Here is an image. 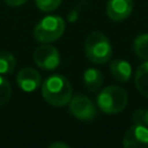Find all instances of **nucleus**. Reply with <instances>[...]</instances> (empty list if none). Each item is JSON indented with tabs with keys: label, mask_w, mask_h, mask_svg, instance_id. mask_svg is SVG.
<instances>
[{
	"label": "nucleus",
	"mask_w": 148,
	"mask_h": 148,
	"mask_svg": "<svg viewBox=\"0 0 148 148\" xmlns=\"http://www.w3.org/2000/svg\"><path fill=\"white\" fill-rule=\"evenodd\" d=\"M42 95L49 104L53 106H64L68 104L73 97V89L65 76L53 74L46 77L43 82Z\"/></svg>",
	"instance_id": "nucleus-1"
},
{
	"label": "nucleus",
	"mask_w": 148,
	"mask_h": 148,
	"mask_svg": "<svg viewBox=\"0 0 148 148\" xmlns=\"http://www.w3.org/2000/svg\"><path fill=\"white\" fill-rule=\"evenodd\" d=\"M145 111L146 110L138 109V110H135L132 113V121H133V124H139V125H145L146 126V123H145Z\"/></svg>",
	"instance_id": "nucleus-17"
},
{
	"label": "nucleus",
	"mask_w": 148,
	"mask_h": 148,
	"mask_svg": "<svg viewBox=\"0 0 148 148\" xmlns=\"http://www.w3.org/2000/svg\"><path fill=\"white\" fill-rule=\"evenodd\" d=\"M134 83L139 92L148 97V60L138 67L135 72Z\"/></svg>",
	"instance_id": "nucleus-12"
},
{
	"label": "nucleus",
	"mask_w": 148,
	"mask_h": 148,
	"mask_svg": "<svg viewBox=\"0 0 148 148\" xmlns=\"http://www.w3.org/2000/svg\"><path fill=\"white\" fill-rule=\"evenodd\" d=\"M16 59L9 52H0V74H10L15 69Z\"/></svg>",
	"instance_id": "nucleus-14"
},
{
	"label": "nucleus",
	"mask_w": 148,
	"mask_h": 148,
	"mask_svg": "<svg viewBox=\"0 0 148 148\" xmlns=\"http://www.w3.org/2000/svg\"><path fill=\"white\" fill-rule=\"evenodd\" d=\"M133 10V0H109L106 3V15L112 21L127 18Z\"/></svg>",
	"instance_id": "nucleus-8"
},
{
	"label": "nucleus",
	"mask_w": 148,
	"mask_h": 148,
	"mask_svg": "<svg viewBox=\"0 0 148 148\" xmlns=\"http://www.w3.org/2000/svg\"><path fill=\"white\" fill-rule=\"evenodd\" d=\"M123 146L125 148H148V127L133 124L124 134Z\"/></svg>",
	"instance_id": "nucleus-7"
},
{
	"label": "nucleus",
	"mask_w": 148,
	"mask_h": 148,
	"mask_svg": "<svg viewBox=\"0 0 148 148\" xmlns=\"http://www.w3.org/2000/svg\"><path fill=\"white\" fill-rule=\"evenodd\" d=\"M34 61L36 65L46 71L56 69L60 64V54L59 51L46 43L38 46L34 52Z\"/></svg>",
	"instance_id": "nucleus-5"
},
{
	"label": "nucleus",
	"mask_w": 148,
	"mask_h": 148,
	"mask_svg": "<svg viewBox=\"0 0 148 148\" xmlns=\"http://www.w3.org/2000/svg\"><path fill=\"white\" fill-rule=\"evenodd\" d=\"M69 112L80 120H92L96 114L97 110L91 102L84 95H75L69 101Z\"/></svg>",
	"instance_id": "nucleus-6"
},
{
	"label": "nucleus",
	"mask_w": 148,
	"mask_h": 148,
	"mask_svg": "<svg viewBox=\"0 0 148 148\" xmlns=\"http://www.w3.org/2000/svg\"><path fill=\"white\" fill-rule=\"evenodd\" d=\"M145 123H146V126L148 127V110L145 111Z\"/></svg>",
	"instance_id": "nucleus-20"
},
{
	"label": "nucleus",
	"mask_w": 148,
	"mask_h": 148,
	"mask_svg": "<svg viewBox=\"0 0 148 148\" xmlns=\"http://www.w3.org/2000/svg\"><path fill=\"white\" fill-rule=\"evenodd\" d=\"M16 82H17V86L23 91L30 92V91L36 90L39 87L42 79H40L39 73L36 69L25 67V68H22L16 75Z\"/></svg>",
	"instance_id": "nucleus-9"
},
{
	"label": "nucleus",
	"mask_w": 148,
	"mask_h": 148,
	"mask_svg": "<svg viewBox=\"0 0 148 148\" xmlns=\"http://www.w3.org/2000/svg\"><path fill=\"white\" fill-rule=\"evenodd\" d=\"M110 72L117 81L127 82L132 75V67L128 61L123 59H116L110 64Z\"/></svg>",
	"instance_id": "nucleus-10"
},
{
	"label": "nucleus",
	"mask_w": 148,
	"mask_h": 148,
	"mask_svg": "<svg viewBox=\"0 0 148 148\" xmlns=\"http://www.w3.org/2000/svg\"><path fill=\"white\" fill-rule=\"evenodd\" d=\"M65 31V21L57 15L43 17L34 29V37L40 43H52Z\"/></svg>",
	"instance_id": "nucleus-4"
},
{
	"label": "nucleus",
	"mask_w": 148,
	"mask_h": 148,
	"mask_svg": "<svg viewBox=\"0 0 148 148\" xmlns=\"http://www.w3.org/2000/svg\"><path fill=\"white\" fill-rule=\"evenodd\" d=\"M62 0H36V6L42 12H52L59 7Z\"/></svg>",
	"instance_id": "nucleus-16"
},
{
	"label": "nucleus",
	"mask_w": 148,
	"mask_h": 148,
	"mask_svg": "<svg viewBox=\"0 0 148 148\" xmlns=\"http://www.w3.org/2000/svg\"><path fill=\"white\" fill-rule=\"evenodd\" d=\"M50 147L51 148H58V147H61V148H66V147H68V145H66V143H64V142H54V143H52V145H50Z\"/></svg>",
	"instance_id": "nucleus-19"
},
{
	"label": "nucleus",
	"mask_w": 148,
	"mask_h": 148,
	"mask_svg": "<svg viewBox=\"0 0 148 148\" xmlns=\"http://www.w3.org/2000/svg\"><path fill=\"white\" fill-rule=\"evenodd\" d=\"M84 52L90 61L95 64H104L111 58L112 46L104 34L92 31L84 40Z\"/></svg>",
	"instance_id": "nucleus-3"
},
{
	"label": "nucleus",
	"mask_w": 148,
	"mask_h": 148,
	"mask_svg": "<svg viewBox=\"0 0 148 148\" xmlns=\"http://www.w3.org/2000/svg\"><path fill=\"white\" fill-rule=\"evenodd\" d=\"M8 6H10V7H17V6H21V5H23L27 0H3Z\"/></svg>",
	"instance_id": "nucleus-18"
},
{
	"label": "nucleus",
	"mask_w": 148,
	"mask_h": 148,
	"mask_svg": "<svg viewBox=\"0 0 148 148\" xmlns=\"http://www.w3.org/2000/svg\"><path fill=\"white\" fill-rule=\"evenodd\" d=\"M133 50L140 59L148 60V34H141L134 39Z\"/></svg>",
	"instance_id": "nucleus-13"
},
{
	"label": "nucleus",
	"mask_w": 148,
	"mask_h": 148,
	"mask_svg": "<svg viewBox=\"0 0 148 148\" xmlns=\"http://www.w3.org/2000/svg\"><path fill=\"white\" fill-rule=\"evenodd\" d=\"M12 96V88L9 82L0 75V106L5 105Z\"/></svg>",
	"instance_id": "nucleus-15"
},
{
	"label": "nucleus",
	"mask_w": 148,
	"mask_h": 148,
	"mask_svg": "<svg viewBox=\"0 0 148 148\" xmlns=\"http://www.w3.org/2000/svg\"><path fill=\"white\" fill-rule=\"evenodd\" d=\"M96 102L104 113L116 114L126 108L128 95L125 89L118 86H109L97 95Z\"/></svg>",
	"instance_id": "nucleus-2"
},
{
	"label": "nucleus",
	"mask_w": 148,
	"mask_h": 148,
	"mask_svg": "<svg viewBox=\"0 0 148 148\" xmlns=\"http://www.w3.org/2000/svg\"><path fill=\"white\" fill-rule=\"evenodd\" d=\"M103 74L97 68H88L83 73V83L90 91H97L103 84Z\"/></svg>",
	"instance_id": "nucleus-11"
}]
</instances>
